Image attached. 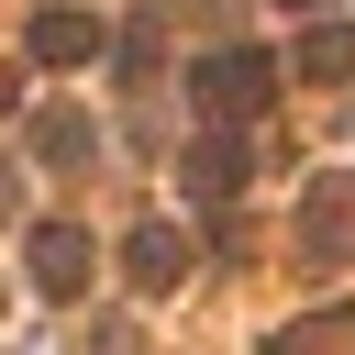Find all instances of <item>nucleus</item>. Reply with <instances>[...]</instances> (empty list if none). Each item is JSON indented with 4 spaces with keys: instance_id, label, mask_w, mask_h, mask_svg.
Segmentation results:
<instances>
[{
    "instance_id": "nucleus-7",
    "label": "nucleus",
    "mask_w": 355,
    "mask_h": 355,
    "mask_svg": "<svg viewBox=\"0 0 355 355\" xmlns=\"http://www.w3.org/2000/svg\"><path fill=\"white\" fill-rule=\"evenodd\" d=\"M33 155H44V166H89V155H100V122H89V111H33Z\"/></svg>"
},
{
    "instance_id": "nucleus-4",
    "label": "nucleus",
    "mask_w": 355,
    "mask_h": 355,
    "mask_svg": "<svg viewBox=\"0 0 355 355\" xmlns=\"http://www.w3.org/2000/svg\"><path fill=\"white\" fill-rule=\"evenodd\" d=\"M122 266H133V288H178L200 255H189V233H178V222H144V233L122 244Z\"/></svg>"
},
{
    "instance_id": "nucleus-3",
    "label": "nucleus",
    "mask_w": 355,
    "mask_h": 355,
    "mask_svg": "<svg viewBox=\"0 0 355 355\" xmlns=\"http://www.w3.org/2000/svg\"><path fill=\"white\" fill-rule=\"evenodd\" d=\"M300 244H311V255H322V266H333V255H344V244H355V166H344V178H322V189H311V211H300Z\"/></svg>"
},
{
    "instance_id": "nucleus-5",
    "label": "nucleus",
    "mask_w": 355,
    "mask_h": 355,
    "mask_svg": "<svg viewBox=\"0 0 355 355\" xmlns=\"http://www.w3.org/2000/svg\"><path fill=\"white\" fill-rule=\"evenodd\" d=\"M89 55H100L89 11H33V67H89Z\"/></svg>"
},
{
    "instance_id": "nucleus-10",
    "label": "nucleus",
    "mask_w": 355,
    "mask_h": 355,
    "mask_svg": "<svg viewBox=\"0 0 355 355\" xmlns=\"http://www.w3.org/2000/svg\"><path fill=\"white\" fill-rule=\"evenodd\" d=\"M300 11H322V0H300Z\"/></svg>"
},
{
    "instance_id": "nucleus-9",
    "label": "nucleus",
    "mask_w": 355,
    "mask_h": 355,
    "mask_svg": "<svg viewBox=\"0 0 355 355\" xmlns=\"http://www.w3.org/2000/svg\"><path fill=\"white\" fill-rule=\"evenodd\" d=\"M0 211H11V178H0Z\"/></svg>"
},
{
    "instance_id": "nucleus-8",
    "label": "nucleus",
    "mask_w": 355,
    "mask_h": 355,
    "mask_svg": "<svg viewBox=\"0 0 355 355\" xmlns=\"http://www.w3.org/2000/svg\"><path fill=\"white\" fill-rule=\"evenodd\" d=\"M300 78H355V33H344V22H322V33L300 44Z\"/></svg>"
},
{
    "instance_id": "nucleus-6",
    "label": "nucleus",
    "mask_w": 355,
    "mask_h": 355,
    "mask_svg": "<svg viewBox=\"0 0 355 355\" xmlns=\"http://www.w3.org/2000/svg\"><path fill=\"white\" fill-rule=\"evenodd\" d=\"M178 189H189V200H233V189H244V144H233V133H211V144H189V166H178Z\"/></svg>"
},
{
    "instance_id": "nucleus-1",
    "label": "nucleus",
    "mask_w": 355,
    "mask_h": 355,
    "mask_svg": "<svg viewBox=\"0 0 355 355\" xmlns=\"http://www.w3.org/2000/svg\"><path fill=\"white\" fill-rule=\"evenodd\" d=\"M266 89H277V55H266V44H222V55L189 67V100H200L211 122H255Z\"/></svg>"
},
{
    "instance_id": "nucleus-2",
    "label": "nucleus",
    "mask_w": 355,
    "mask_h": 355,
    "mask_svg": "<svg viewBox=\"0 0 355 355\" xmlns=\"http://www.w3.org/2000/svg\"><path fill=\"white\" fill-rule=\"evenodd\" d=\"M22 255H33V288H44V300H78V288H89V266H100L78 222H33V244H22Z\"/></svg>"
}]
</instances>
